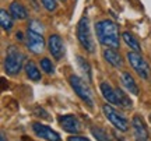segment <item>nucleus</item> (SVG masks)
Returning a JSON list of instances; mask_svg holds the SVG:
<instances>
[{
	"label": "nucleus",
	"instance_id": "obj_1",
	"mask_svg": "<svg viewBox=\"0 0 151 141\" xmlns=\"http://www.w3.org/2000/svg\"><path fill=\"white\" fill-rule=\"evenodd\" d=\"M98 41L111 49L119 48V27L112 20H101L95 24Z\"/></svg>",
	"mask_w": 151,
	"mask_h": 141
},
{
	"label": "nucleus",
	"instance_id": "obj_2",
	"mask_svg": "<svg viewBox=\"0 0 151 141\" xmlns=\"http://www.w3.org/2000/svg\"><path fill=\"white\" fill-rule=\"evenodd\" d=\"M77 39L88 53H95V42H94V38H92L90 21H88L87 17H83L77 24Z\"/></svg>",
	"mask_w": 151,
	"mask_h": 141
},
{
	"label": "nucleus",
	"instance_id": "obj_3",
	"mask_svg": "<svg viewBox=\"0 0 151 141\" xmlns=\"http://www.w3.org/2000/svg\"><path fill=\"white\" fill-rule=\"evenodd\" d=\"M22 62H24V54L16 48V46H9L6 52L4 59V70L9 76H16L22 69Z\"/></svg>",
	"mask_w": 151,
	"mask_h": 141
},
{
	"label": "nucleus",
	"instance_id": "obj_4",
	"mask_svg": "<svg viewBox=\"0 0 151 141\" xmlns=\"http://www.w3.org/2000/svg\"><path fill=\"white\" fill-rule=\"evenodd\" d=\"M127 60H129L130 66L133 67V70L143 78V80H148L151 77V69L148 63H147L144 57L137 52H129L127 53Z\"/></svg>",
	"mask_w": 151,
	"mask_h": 141
},
{
	"label": "nucleus",
	"instance_id": "obj_5",
	"mask_svg": "<svg viewBox=\"0 0 151 141\" xmlns=\"http://www.w3.org/2000/svg\"><path fill=\"white\" fill-rule=\"evenodd\" d=\"M69 81H70V85L71 88L74 89V92L78 95V97L84 101V102L88 105V106H94V98H92V94H91V89L88 88L86 82L81 80L78 76H70L69 78Z\"/></svg>",
	"mask_w": 151,
	"mask_h": 141
},
{
	"label": "nucleus",
	"instance_id": "obj_6",
	"mask_svg": "<svg viewBox=\"0 0 151 141\" xmlns=\"http://www.w3.org/2000/svg\"><path fill=\"white\" fill-rule=\"evenodd\" d=\"M102 112H104V115H105V117H106L118 130H120V131L129 130V122L126 120V117H124L123 115L119 113L115 108H112L111 105L105 103L102 106Z\"/></svg>",
	"mask_w": 151,
	"mask_h": 141
},
{
	"label": "nucleus",
	"instance_id": "obj_7",
	"mask_svg": "<svg viewBox=\"0 0 151 141\" xmlns=\"http://www.w3.org/2000/svg\"><path fill=\"white\" fill-rule=\"evenodd\" d=\"M25 44H27V48L35 54L42 53L43 49H45V39H43L42 34L35 32V31L29 29V28H28V31H27Z\"/></svg>",
	"mask_w": 151,
	"mask_h": 141
},
{
	"label": "nucleus",
	"instance_id": "obj_8",
	"mask_svg": "<svg viewBox=\"0 0 151 141\" xmlns=\"http://www.w3.org/2000/svg\"><path fill=\"white\" fill-rule=\"evenodd\" d=\"M32 130L38 137H41L46 141H62L59 133H56L53 129H50L49 126H45L39 122H35L32 125Z\"/></svg>",
	"mask_w": 151,
	"mask_h": 141
},
{
	"label": "nucleus",
	"instance_id": "obj_9",
	"mask_svg": "<svg viewBox=\"0 0 151 141\" xmlns=\"http://www.w3.org/2000/svg\"><path fill=\"white\" fill-rule=\"evenodd\" d=\"M48 49L50 54L53 56L56 60H60L65 54V45H63V39L59 35H50L48 38Z\"/></svg>",
	"mask_w": 151,
	"mask_h": 141
},
{
	"label": "nucleus",
	"instance_id": "obj_10",
	"mask_svg": "<svg viewBox=\"0 0 151 141\" xmlns=\"http://www.w3.org/2000/svg\"><path fill=\"white\" fill-rule=\"evenodd\" d=\"M132 127L134 131V137L136 141H147L148 140V130H147L146 125H144V120L141 116L136 115L132 119Z\"/></svg>",
	"mask_w": 151,
	"mask_h": 141
},
{
	"label": "nucleus",
	"instance_id": "obj_11",
	"mask_svg": "<svg viewBox=\"0 0 151 141\" xmlns=\"http://www.w3.org/2000/svg\"><path fill=\"white\" fill-rule=\"evenodd\" d=\"M59 123L62 126V129L67 133H78L81 129L80 122L76 117L74 115H65L59 117Z\"/></svg>",
	"mask_w": 151,
	"mask_h": 141
},
{
	"label": "nucleus",
	"instance_id": "obj_12",
	"mask_svg": "<svg viewBox=\"0 0 151 141\" xmlns=\"http://www.w3.org/2000/svg\"><path fill=\"white\" fill-rule=\"evenodd\" d=\"M99 89H101V92H102L104 98H105V99H106L109 103L122 106V105H120L119 95H118V91H116V89H113V88L109 85L108 82H105V81L101 82V84H99Z\"/></svg>",
	"mask_w": 151,
	"mask_h": 141
},
{
	"label": "nucleus",
	"instance_id": "obj_13",
	"mask_svg": "<svg viewBox=\"0 0 151 141\" xmlns=\"http://www.w3.org/2000/svg\"><path fill=\"white\" fill-rule=\"evenodd\" d=\"M104 59L106 60L111 66L116 67V69H120L123 66V59H122V56L119 54L116 49H111V48L105 49L104 50Z\"/></svg>",
	"mask_w": 151,
	"mask_h": 141
},
{
	"label": "nucleus",
	"instance_id": "obj_14",
	"mask_svg": "<svg viewBox=\"0 0 151 141\" xmlns=\"http://www.w3.org/2000/svg\"><path fill=\"white\" fill-rule=\"evenodd\" d=\"M9 13L14 20H25L28 17V11L20 1H13L9 7Z\"/></svg>",
	"mask_w": 151,
	"mask_h": 141
},
{
	"label": "nucleus",
	"instance_id": "obj_15",
	"mask_svg": "<svg viewBox=\"0 0 151 141\" xmlns=\"http://www.w3.org/2000/svg\"><path fill=\"white\" fill-rule=\"evenodd\" d=\"M120 80H122V84L124 85V88L129 91V92L134 94V95H139V87H137V84H136L134 78L132 77V74L130 73H127V71H123L122 74H120Z\"/></svg>",
	"mask_w": 151,
	"mask_h": 141
},
{
	"label": "nucleus",
	"instance_id": "obj_16",
	"mask_svg": "<svg viewBox=\"0 0 151 141\" xmlns=\"http://www.w3.org/2000/svg\"><path fill=\"white\" fill-rule=\"evenodd\" d=\"M0 24H1V28L4 31H7V32L13 28V17L6 9L0 10Z\"/></svg>",
	"mask_w": 151,
	"mask_h": 141
},
{
	"label": "nucleus",
	"instance_id": "obj_17",
	"mask_svg": "<svg viewBox=\"0 0 151 141\" xmlns=\"http://www.w3.org/2000/svg\"><path fill=\"white\" fill-rule=\"evenodd\" d=\"M91 133H92V136L95 137L98 141H112L111 134H109L104 127H99V126H91Z\"/></svg>",
	"mask_w": 151,
	"mask_h": 141
},
{
	"label": "nucleus",
	"instance_id": "obj_18",
	"mask_svg": "<svg viewBox=\"0 0 151 141\" xmlns=\"http://www.w3.org/2000/svg\"><path fill=\"white\" fill-rule=\"evenodd\" d=\"M25 73H27V77L32 81H39L41 80V73L38 70V67L35 66L34 62H28L25 64Z\"/></svg>",
	"mask_w": 151,
	"mask_h": 141
},
{
	"label": "nucleus",
	"instance_id": "obj_19",
	"mask_svg": "<svg viewBox=\"0 0 151 141\" xmlns=\"http://www.w3.org/2000/svg\"><path fill=\"white\" fill-rule=\"evenodd\" d=\"M122 37H123L124 44L127 45L133 52H137V53H139V52L141 50V46H140V44H139V41H137V39H136L130 32H123Z\"/></svg>",
	"mask_w": 151,
	"mask_h": 141
},
{
	"label": "nucleus",
	"instance_id": "obj_20",
	"mask_svg": "<svg viewBox=\"0 0 151 141\" xmlns=\"http://www.w3.org/2000/svg\"><path fill=\"white\" fill-rule=\"evenodd\" d=\"M77 63L80 66L81 71L84 73V76L87 77V80H88V81H92V73H91V66H90V63H88L86 59H83L81 56H77Z\"/></svg>",
	"mask_w": 151,
	"mask_h": 141
},
{
	"label": "nucleus",
	"instance_id": "obj_21",
	"mask_svg": "<svg viewBox=\"0 0 151 141\" xmlns=\"http://www.w3.org/2000/svg\"><path fill=\"white\" fill-rule=\"evenodd\" d=\"M41 69H42L45 73H48V74H52L55 71V69H53V64H52V62L49 59H42L41 60Z\"/></svg>",
	"mask_w": 151,
	"mask_h": 141
},
{
	"label": "nucleus",
	"instance_id": "obj_22",
	"mask_svg": "<svg viewBox=\"0 0 151 141\" xmlns=\"http://www.w3.org/2000/svg\"><path fill=\"white\" fill-rule=\"evenodd\" d=\"M118 91V95H119V99H120V105L124 106V108H130L132 106V101L129 99V97L122 91V89H116Z\"/></svg>",
	"mask_w": 151,
	"mask_h": 141
},
{
	"label": "nucleus",
	"instance_id": "obj_23",
	"mask_svg": "<svg viewBox=\"0 0 151 141\" xmlns=\"http://www.w3.org/2000/svg\"><path fill=\"white\" fill-rule=\"evenodd\" d=\"M41 3L48 11H55L58 9V1L56 0H41Z\"/></svg>",
	"mask_w": 151,
	"mask_h": 141
},
{
	"label": "nucleus",
	"instance_id": "obj_24",
	"mask_svg": "<svg viewBox=\"0 0 151 141\" xmlns=\"http://www.w3.org/2000/svg\"><path fill=\"white\" fill-rule=\"evenodd\" d=\"M28 28L35 31V32H39V34H42V31H43V25L41 22H38L37 20H31L29 24H28Z\"/></svg>",
	"mask_w": 151,
	"mask_h": 141
},
{
	"label": "nucleus",
	"instance_id": "obj_25",
	"mask_svg": "<svg viewBox=\"0 0 151 141\" xmlns=\"http://www.w3.org/2000/svg\"><path fill=\"white\" fill-rule=\"evenodd\" d=\"M67 141H90L87 137H81V136H70L67 138Z\"/></svg>",
	"mask_w": 151,
	"mask_h": 141
},
{
	"label": "nucleus",
	"instance_id": "obj_26",
	"mask_svg": "<svg viewBox=\"0 0 151 141\" xmlns=\"http://www.w3.org/2000/svg\"><path fill=\"white\" fill-rule=\"evenodd\" d=\"M35 113H37L38 116H42V117H48V113H46L42 108H37L35 109Z\"/></svg>",
	"mask_w": 151,
	"mask_h": 141
},
{
	"label": "nucleus",
	"instance_id": "obj_27",
	"mask_svg": "<svg viewBox=\"0 0 151 141\" xmlns=\"http://www.w3.org/2000/svg\"><path fill=\"white\" fill-rule=\"evenodd\" d=\"M0 81H1V89H3V91L9 89V82H6L4 77H1V78H0Z\"/></svg>",
	"mask_w": 151,
	"mask_h": 141
},
{
	"label": "nucleus",
	"instance_id": "obj_28",
	"mask_svg": "<svg viewBox=\"0 0 151 141\" xmlns=\"http://www.w3.org/2000/svg\"><path fill=\"white\" fill-rule=\"evenodd\" d=\"M16 37H17V39H20V41H22V39H24V35H22L21 31H18V32L16 34Z\"/></svg>",
	"mask_w": 151,
	"mask_h": 141
},
{
	"label": "nucleus",
	"instance_id": "obj_29",
	"mask_svg": "<svg viewBox=\"0 0 151 141\" xmlns=\"http://www.w3.org/2000/svg\"><path fill=\"white\" fill-rule=\"evenodd\" d=\"M21 140H22V141H34L32 138H29V137H27V136H24V137L21 138Z\"/></svg>",
	"mask_w": 151,
	"mask_h": 141
},
{
	"label": "nucleus",
	"instance_id": "obj_30",
	"mask_svg": "<svg viewBox=\"0 0 151 141\" xmlns=\"http://www.w3.org/2000/svg\"><path fill=\"white\" fill-rule=\"evenodd\" d=\"M0 141H7V140H6L4 133H1V134H0Z\"/></svg>",
	"mask_w": 151,
	"mask_h": 141
},
{
	"label": "nucleus",
	"instance_id": "obj_31",
	"mask_svg": "<svg viewBox=\"0 0 151 141\" xmlns=\"http://www.w3.org/2000/svg\"><path fill=\"white\" fill-rule=\"evenodd\" d=\"M60 1H66V0H60Z\"/></svg>",
	"mask_w": 151,
	"mask_h": 141
},
{
	"label": "nucleus",
	"instance_id": "obj_32",
	"mask_svg": "<svg viewBox=\"0 0 151 141\" xmlns=\"http://www.w3.org/2000/svg\"><path fill=\"white\" fill-rule=\"evenodd\" d=\"M150 120H151V115H150Z\"/></svg>",
	"mask_w": 151,
	"mask_h": 141
},
{
	"label": "nucleus",
	"instance_id": "obj_33",
	"mask_svg": "<svg viewBox=\"0 0 151 141\" xmlns=\"http://www.w3.org/2000/svg\"><path fill=\"white\" fill-rule=\"evenodd\" d=\"M21 141H22V140H21Z\"/></svg>",
	"mask_w": 151,
	"mask_h": 141
}]
</instances>
